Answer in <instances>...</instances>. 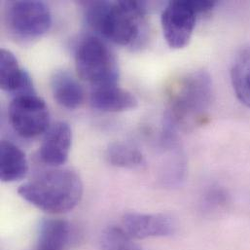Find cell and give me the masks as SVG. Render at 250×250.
<instances>
[{"instance_id": "14", "label": "cell", "mask_w": 250, "mask_h": 250, "mask_svg": "<svg viewBox=\"0 0 250 250\" xmlns=\"http://www.w3.org/2000/svg\"><path fill=\"white\" fill-rule=\"evenodd\" d=\"M28 171L25 154L14 143L2 140L0 144V178L11 183L22 179Z\"/></svg>"}, {"instance_id": "12", "label": "cell", "mask_w": 250, "mask_h": 250, "mask_svg": "<svg viewBox=\"0 0 250 250\" xmlns=\"http://www.w3.org/2000/svg\"><path fill=\"white\" fill-rule=\"evenodd\" d=\"M72 225L63 219H44L39 226L38 250H63L73 239Z\"/></svg>"}, {"instance_id": "7", "label": "cell", "mask_w": 250, "mask_h": 250, "mask_svg": "<svg viewBox=\"0 0 250 250\" xmlns=\"http://www.w3.org/2000/svg\"><path fill=\"white\" fill-rule=\"evenodd\" d=\"M8 115L14 130L24 138L36 137L50 127L48 106L37 94L13 98Z\"/></svg>"}, {"instance_id": "2", "label": "cell", "mask_w": 250, "mask_h": 250, "mask_svg": "<svg viewBox=\"0 0 250 250\" xmlns=\"http://www.w3.org/2000/svg\"><path fill=\"white\" fill-rule=\"evenodd\" d=\"M146 4L139 1H92L85 3L89 25L104 38L121 46L142 41Z\"/></svg>"}, {"instance_id": "16", "label": "cell", "mask_w": 250, "mask_h": 250, "mask_svg": "<svg viewBox=\"0 0 250 250\" xmlns=\"http://www.w3.org/2000/svg\"><path fill=\"white\" fill-rule=\"evenodd\" d=\"M106 158L112 166L123 168H134L144 163V157L138 149L122 142L110 144L106 151Z\"/></svg>"}, {"instance_id": "11", "label": "cell", "mask_w": 250, "mask_h": 250, "mask_svg": "<svg viewBox=\"0 0 250 250\" xmlns=\"http://www.w3.org/2000/svg\"><path fill=\"white\" fill-rule=\"evenodd\" d=\"M91 104L94 108L104 112H122L134 109L138 102L128 91L117 85H107L93 88Z\"/></svg>"}, {"instance_id": "15", "label": "cell", "mask_w": 250, "mask_h": 250, "mask_svg": "<svg viewBox=\"0 0 250 250\" xmlns=\"http://www.w3.org/2000/svg\"><path fill=\"white\" fill-rule=\"evenodd\" d=\"M231 79L237 98L250 108V45L237 55L231 70Z\"/></svg>"}, {"instance_id": "8", "label": "cell", "mask_w": 250, "mask_h": 250, "mask_svg": "<svg viewBox=\"0 0 250 250\" xmlns=\"http://www.w3.org/2000/svg\"><path fill=\"white\" fill-rule=\"evenodd\" d=\"M122 223L126 234L135 240L168 237L176 228L174 220L163 213L129 212L124 215Z\"/></svg>"}, {"instance_id": "17", "label": "cell", "mask_w": 250, "mask_h": 250, "mask_svg": "<svg viewBox=\"0 0 250 250\" xmlns=\"http://www.w3.org/2000/svg\"><path fill=\"white\" fill-rule=\"evenodd\" d=\"M102 250H142L120 227L110 226L102 236Z\"/></svg>"}, {"instance_id": "3", "label": "cell", "mask_w": 250, "mask_h": 250, "mask_svg": "<svg viewBox=\"0 0 250 250\" xmlns=\"http://www.w3.org/2000/svg\"><path fill=\"white\" fill-rule=\"evenodd\" d=\"M18 192L23 200L43 211L64 213L80 203L83 183L75 171L54 168L22 184Z\"/></svg>"}, {"instance_id": "6", "label": "cell", "mask_w": 250, "mask_h": 250, "mask_svg": "<svg viewBox=\"0 0 250 250\" xmlns=\"http://www.w3.org/2000/svg\"><path fill=\"white\" fill-rule=\"evenodd\" d=\"M6 24L9 30L21 39H35L45 34L51 27L52 15L42 1H12L6 9Z\"/></svg>"}, {"instance_id": "18", "label": "cell", "mask_w": 250, "mask_h": 250, "mask_svg": "<svg viewBox=\"0 0 250 250\" xmlns=\"http://www.w3.org/2000/svg\"><path fill=\"white\" fill-rule=\"evenodd\" d=\"M229 197L225 190L221 188H212L205 196L204 207L207 210H220L228 204Z\"/></svg>"}, {"instance_id": "10", "label": "cell", "mask_w": 250, "mask_h": 250, "mask_svg": "<svg viewBox=\"0 0 250 250\" xmlns=\"http://www.w3.org/2000/svg\"><path fill=\"white\" fill-rule=\"evenodd\" d=\"M0 87L13 98L36 94L29 74L20 67L14 54L5 49L0 51Z\"/></svg>"}, {"instance_id": "4", "label": "cell", "mask_w": 250, "mask_h": 250, "mask_svg": "<svg viewBox=\"0 0 250 250\" xmlns=\"http://www.w3.org/2000/svg\"><path fill=\"white\" fill-rule=\"evenodd\" d=\"M75 65L80 78L93 88L117 85L119 68L109 47L100 37L83 38L75 52Z\"/></svg>"}, {"instance_id": "5", "label": "cell", "mask_w": 250, "mask_h": 250, "mask_svg": "<svg viewBox=\"0 0 250 250\" xmlns=\"http://www.w3.org/2000/svg\"><path fill=\"white\" fill-rule=\"evenodd\" d=\"M215 1H170L162 14L164 37L172 49L185 48L193 35L199 16L215 7Z\"/></svg>"}, {"instance_id": "9", "label": "cell", "mask_w": 250, "mask_h": 250, "mask_svg": "<svg viewBox=\"0 0 250 250\" xmlns=\"http://www.w3.org/2000/svg\"><path fill=\"white\" fill-rule=\"evenodd\" d=\"M72 131L65 122H58L49 127L39 149V159L50 167L63 165L69 156Z\"/></svg>"}, {"instance_id": "1", "label": "cell", "mask_w": 250, "mask_h": 250, "mask_svg": "<svg viewBox=\"0 0 250 250\" xmlns=\"http://www.w3.org/2000/svg\"><path fill=\"white\" fill-rule=\"evenodd\" d=\"M212 82L204 70L188 73L168 88L165 131L189 130L205 123L211 104Z\"/></svg>"}, {"instance_id": "13", "label": "cell", "mask_w": 250, "mask_h": 250, "mask_svg": "<svg viewBox=\"0 0 250 250\" xmlns=\"http://www.w3.org/2000/svg\"><path fill=\"white\" fill-rule=\"evenodd\" d=\"M51 89L55 101L66 109H76L84 102L83 88L67 71H58L53 75Z\"/></svg>"}]
</instances>
